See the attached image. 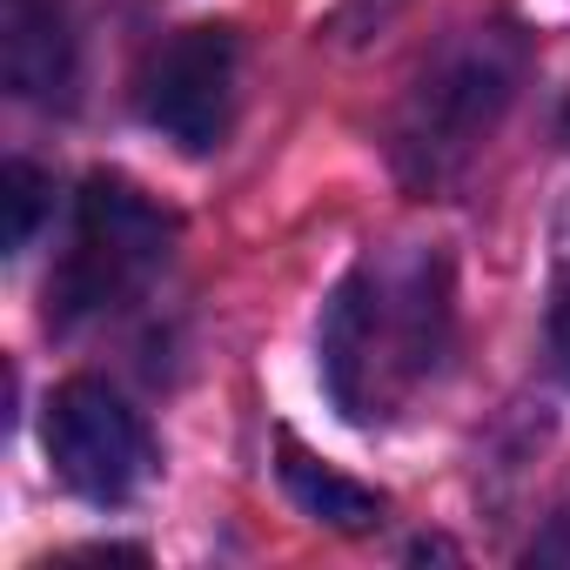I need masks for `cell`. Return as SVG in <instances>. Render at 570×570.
Returning a JSON list of instances; mask_svg holds the SVG:
<instances>
[{"label": "cell", "mask_w": 570, "mask_h": 570, "mask_svg": "<svg viewBox=\"0 0 570 570\" xmlns=\"http://www.w3.org/2000/svg\"><path fill=\"white\" fill-rule=\"evenodd\" d=\"M456 303H450V262L443 255H396V262H356L316 330V363L336 416L376 423L403 410L450 356Z\"/></svg>", "instance_id": "1"}, {"label": "cell", "mask_w": 570, "mask_h": 570, "mask_svg": "<svg viewBox=\"0 0 570 570\" xmlns=\"http://www.w3.org/2000/svg\"><path fill=\"white\" fill-rule=\"evenodd\" d=\"M175 215L155 208L128 175H88L75 202V242L48 282V323L81 330L108 309H121L141 282L168 262Z\"/></svg>", "instance_id": "2"}, {"label": "cell", "mask_w": 570, "mask_h": 570, "mask_svg": "<svg viewBox=\"0 0 570 570\" xmlns=\"http://www.w3.org/2000/svg\"><path fill=\"white\" fill-rule=\"evenodd\" d=\"M517 68H523V55L510 35H470L456 55H443L423 75V88L396 128V168L423 188L456 175L476 155V141L503 121V108L517 95Z\"/></svg>", "instance_id": "3"}, {"label": "cell", "mask_w": 570, "mask_h": 570, "mask_svg": "<svg viewBox=\"0 0 570 570\" xmlns=\"http://www.w3.org/2000/svg\"><path fill=\"white\" fill-rule=\"evenodd\" d=\"M41 443L55 476L88 497V503H128L148 476H155V436L148 423L95 376H75L48 396L41 416Z\"/></svg>", "instance_id": "4"}, {"label": "cell", "mask_w": 570, "mask_h": 570, "mask_svg": "<svg viewBox=\"0 0 570 570\" xmlns=\"http://www.w3.org/2000/svg\"><path fill=\"white\" fill-rule=\"evenodd\" d=\"M235 35L228 28H181L168 35L135 81V108L155 135L181 155H215L235 128Z\"/></svg>", "instance_id": "5"}, {"label": "cell", "mask_w": 570, "mask_h": 570, "mask_svg": "<svg viewBox=\"0 0 570 570\" xmlns=\"http://www.w3.org/2000/svg\"><path fill=\"white\" fill-rule=\"evenodd\" d=\"M0 61H8V88L21 101H41V108L75 101V41H68V21L55 14V0H8Z\"/></svg>", "instance_id": "6"}, {"label": "cell", "mask_w": 570, "mask_h": 570, "mask_svg": "<svg viewBox=\"0 0 570 570\" xmlns=\"http://www.w3.org/2000/svg\"><path fill=\"white\" fill-rule=\"evenodd\" d=\"M275 470H282L289 503H296L303 517L330 523V530H370V523H383V490H370V483H356V476L316 463L296 436H282V463H275Z\"/></svg>", "instance_id": "7"}, {"label": "cell", "mask_w": 570, "mask_h": 570, "mask_svg": "<svg viewBox=\"0 0 570 570\" xmlns=\"http://www.w3.org/2000/svg\"><path fill=\"white\" fill-rule=\"evenodd\" d=\"M0 202H8V255H28L41 222H48V175L35 161H8V175H0Z\"/></svg>", "instance_id": "8"}, {"label": "cell", "mask_w": 570, "mask_h": 570, "mask_svg": "<svg viewBox=\"0 0 570 570\" xmlns=\"http://www.w3.org/2000/svg\"><path fill=\"white\" fill-rule=\"evenodd\" d=\"M543 336H550V363H557V376L570 383V275L550 289V316H543Z\"/></svg>", "instance_id": "9"}]
</instances>
